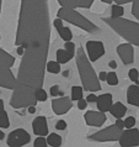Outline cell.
<instances>
[{
	"instance_id": "37",
	"label": "cell",
	"mask_w": 139,
	"mask_h": 147,
	"mask_svg": "<svg viewBox=\"0 0 139 147\" xmlns=\"http://www.w3.org/2000/svg\"><path fill=\"white\" fill-rule=\"evenodd\" d=\"M106 76H107V73H106V72H100L99 80H106Z\"/></svg>"
},
{
	"instance_id": "12",
	"label": "cell",
	"mask_w": 139,
	"mask_h": 147,
	"mask_svg": "<svg viewBox=\"0 0 139 147\" xmlns=\"http://www.w3.org/2000/svg\"><path fill=\"white\" fill-rule=\"evenodd\" d=\"M117 53L123 64H130L134 61V51L130 43H122L117 47Z\"/></svg>"
},
{
	"instance_id": "42",
	"label": "cell",
	"mask_w": 139,
	"mask_h": 147,
	"mask_svg": "<svg viewBox=\"0 0 139 147\" xmlns=\"http://www.w3.org/2000/svg\"><path fill=\"white\" fill-rule=\"evenodd\" d=\"M4 137H5V135H4V132L1 131V130H0V141L4 140Z\"/></svg>"
},
{
	"instance_id": "6",
	"label": "cell",
	"mask_w": 139,
	"mask_h": 147,
	"mask_svg": "<svg viewBox=\"0 0 139 147\" xmlns=\"http://www.w3.org/2000/svg\"><path fill=\"white\" fill-rule=\"evenodd\" d=\"M124 126L123 121L121 119H117L116 124L111 125L108 127L101 130L99 132H95L89 136V140L97 141V142H110V141H117L120 138V135L123 131Z\"/></svg>"
},
{
	"instance_id": "25",
	"label": "cell",
	"mask_w": 139,
	"mask_h": 147,
	"mask_svg": "<svg viewBox=\"0 0 139 147\" xmlns=\"http://www.w3.org/2000/svg\"><path fill=\"white\" fill-rule=\"evenodd\" d=\"M110 85H117L118 84V77L114 72H110L107 73V76H106V80Z\"/></svg>"
},
{
	"instance_id": "1",
	"label": "cell",
	"mask_w": 139,
	"mask_h": 147,
	"mask_svg": "<svg viewBox=\"0 0 139 147\" xmlns=\"http://www.w3.org/2000/svg\"><path fill=\"white\" fill-rule=\"evenodd\" d=\"M51 41L48 0H21L16 46L23 48L10 105L25 109L37 104L35 92L43 87Z\"/></svg>"
},
{
	"instance_id": "30",
	"label": "cell",
	"mask_w": 139,
	"mask_h": 147,
	"mask_svg": "<svg viewBox=\"0 0 139 147\" xmlns=\"http://www.w3.org/2000/svg\"><path fill=\"white\" fill-rule=\"evenodd\" d=\"M94 0H79V7L81 9H90Z\"/></svg>"
},
{
	"instance_id": "36",
	"label": "cell",
	"mask_w": 139,
	"mask_h": 147,
	"mask_svg": "<svg viewBox=\"0 0 139 147\" xmlns=\"http://www.w3.org/2000/svg\"><path fill=\"white\" fill-rule=\"evenodd\" d=\"M96 95H95V94H90V95H88V98H86V99H85V100H86L88 101V103H95V101H96Z\"/></svg>"
},
{
	"instance_id": "28",
	"label": "cell",
	"mask_w": 139,
	"mask_h": 147,
	"mask_svg": "<svg viewBox=\"0 0 139 147\" xmlns=\"http://www.w3.org/2000/svg\"><path fill=\"white\" fill-rule=\"evenodd\" d=\"M35 147H47V141L43 136H37V138L35 140Z\"/></svg>"
},
{
	"instance_id": "35",
	"label": "cell",
	"mask_w": 139,
	"mask_h": 147,
	"mask_svg": "<svg viewBox=\"0 0 139 147\" xmlns=\"http://www.w3.org/2000/svg\"><path fill=\"white\" fill-rule=\"evenodd\" d=\"M58 94H59V87L58 85H53V87L51 88V95L57 96Z\"/></svg>"
},
{
	"instance_id": "9",
	"label": "cell",
	"mask_w": 139,
	"mask_h": 147,
	"mask_svg": "<svg viewBox=\"0 0 139 147\" xmlns=\"http://www.w3.org/2000/svg\"><path fill=\"white\" fill-rule=\"evenodd\" d=\"M86 50L90 62H95L105 55V46L100 41H88Z\"/></svg>"
},
{
	"instance_id": "2",
	"label": "cell",
	"mask_w": 139,
	"mask_h": 147,
	"mask_svg": "<svg viewBox=\"0 0 139 147\" xmlns=\"http://www.w3.org/2000/svg\"><path fill=\"white\" fill-rule=\"evenodd\" d=\"M75 59H76V66H78V71H79V74H80L81 83H83V87L85 90H89V92L101 90L100 80L97 78L96 72L94 71V68L91 66V63H90L85 51L83 50V47L78 48Z\"/></svg>"
},
{
	"instance_id": "10",
	"label": "cell",
	"mask_w": 139,
	"mask_h": 147,
	"mask_svg": "<svg viewBox=\"0 0 139 147\" xmlns=\"http://www.w3.org/2000/svg\"><path fill=\"white\" fill-rule=\"evenodd\" d=\"M73 108V100L68 96H62L52 100V109L57 115H64Z\"/></svg>"
},
{
	"instance_id": "23",
	"label": "cell",
	"mask_w": 139,
	"mask_h": 147,
	"mask_svg": "<svg viewBox=\"0 0 139 147\" xmlns=\"http://www.w3.org/2000/svg\"><path fill=\"white\" fill-rule=\"evenodd\" d=\"M83 98V88L81 87H73L72 88V100H80Z\"/></svg>"
},
{
	"instance_id": "17",
	"label": "cell",
	"mask_w": 139,
	"mask_h": 147,
	"mask_svg": "<svg viewBox=\"0 0 139 147\" xmlns=\"http://www.w3.org/2000/svg\"><path fill=\"white\" fill-rule=\"evenodd\" d=\"M74 53L75 52L67 51L65 48L64 50H58L57 51V61H58V63H67L74 57Z\"/></svg>"
},
{
	"instance_id": "13",
	"label": "cell",
	"mask_w": 139,
	"mask_h": 147,
	"mask_svg": "<svg viewBox=\"0 0 139 147\" xmlns=\"http://www.w3.org/2000/svg\"><path fill=\"white\" fill-rule=\"evenodd\" d=\"M32 129L37 136H46L48 135V125L47 119L44 116H37L32 121Z\"/></svg>"
},
{
	"instance_id": "4",
	"label": "cell",
	"mask_w": 139,
	"mask_h": 147,
	"mask_svg": "<svg viewBox=\"0 0 139 147\" xmlns=\"http://www.w3.org/2000/svg\"><path fill=\"white\" fill-rule=\"evenodd\" d=\"M58 19H60L62 21H68L69 24H72L76 27L83 28L84 31H88L89 34H96V32L100 31V28L95 24L91 22L89 19H86L81 14H79L78 11H75V9L60 7L58 10Z\"/></svg>"
},
{
	"instance_id": "22",
	"label": "cell",
	"mask_w": 139,
	"mask_h": 147,
	"mask_svg": "<svg viewBox=\"0 0 139 147\" xmlns=\"http://www.w3.org/2000/svg\"><path fill=\"white\" fill-rule=\"evenodd\" d=\"M58 32H59L60 37H62V38L65 41V42H67V41H72L73 34H72V30H70L69 27H62Z\"/></svg>"
},
{
	"instance_id": "16",
	"label": "cell",
	"mask_w": 139,
	"mask_h": 147,
	"mask_svg": "<svg viewBox=\"0 0 139 147\" xmlns=\"http://www.w3.org/2000/svg\"><path fill=\"white\" fill-rule=\"evenodd\" d=\"M108 111L111 113L112 116H114L116 119H122V117L126 115V113H127V108L122 103L117 101V103H114V104L112 103V105H111V108H110Z\"/></svg>"
},
{
	"instance_id": "20",
	"label": "cell",
	"mask_w": 139,
	"mask_h": 147,
	"mask_svg": "<svg viewBox=\"0 0 139 147\" xmlns=\"http://www.w3.org/2000/svg\"><path fill=\"white\" fill-rule=\"evenodd\" d=\"M62 7H69V9H78L79 7V0H58Z\"/></svg>"
},
{
	"instance_id": "8",
	"label": "cell",
	"mask_w": 139,
	"mask_h": 147,
	"mask_svg": "<svg viewBox=\"0 0 139 147\" xmlns=\"http://www.w3.org/2000/svg\"><path fill=\"white\" fill-rule=\"evenodd\" d=\"M118 142L122 147H134L139 146V130L138 129H127L120 135Z\"/></svg>"
},
{
	"instance_id": "32",
	"label": "cell",
	"mask_w": 139,
	"mask_h": 147,
	"mask_svg": "<svg viewBox=\"0 0 139 147\" xmlns=\"http://www.w3.org/2000/svg\"><path fill=\"white\" fill-rule=\"evenodd\" d=\"M55 129L57 130H65L67 129V122H65L64 120H59L55 124Z\"/></svg>"
},
{
	"instance_id": "26",
	"label": "cell",
	"mask_w": 139,
	"mask_h": 147,
	"mask_svg": "<svg viewBox=\"0 0 139 147\" xmlns=\"http://www.w3.org/2000/svg\"><path fill=\"white\" fill-rule=\"evenodd\" d=\"M35 98L37 101H46L47 100V93L46 90H43V88L41 89H37L35 92Z\"/></svg>"
},
{
	"instance_id": "34",
	"label": "cell",
	"mask_w": 139,
	"mask_h": 147,
	"mask_svg": "<svg viewBox=\"0 0 139 147\" xmlns=\"http://www.w3.org/2000/svg\"><path fill=\"white\" fill-rule=\"evenodd\" d=\"M86 105H88V101L84 100L83 98H81L80 100H78V108H79L80 110H84L85 108H86Z\"/></svg>"
},
{
	"instance_id": "21",
	"label": "cell",
	"mask_w": 139,
	"mask_h": 147,
	"mask_svg": "<svg viewBox=\"0 0 139 147\" xmlns=\"http://www.w3.org/2000/svg\"><path fill=\"white\" fill-rule=\"evenodd\" d=\"M10 126V121H9V116L5 110L0 111V129H7Z\"/></svg>"
},
{
	"instance_id": "18",
	"label": "cell",
	"mask_w": 139,
	"mask_h": 147,
	"mask_svg": "<svg viewBox=\"0 0 139 147\" xmlns=\"http://www.w3.org/2000/svg\"><path fill=\"white\" fill-rule=\"evenodd\" d=\"M46 141H47V145H49L52 147H59L62 145V137L55 132H52L48 135V138H46Z\"/></svg>"
},
{
	"instance_id": "27",
	"label": "cell",
	"mask_w": 139,
	"mask_h": 147,
	"mask_svg": "<svg viewBox=\"0 0 139 147\" xmlns=\"http://www.w3.org/2000/svg\"><path fill=\"white\" fill-rule=\"evenodd\" d=\"M128 76H129V78H130V80H132L133 83H136V84L139 83V73H138V71L136 68L130 69V71L128 72Z\"/></svg>"
},
{
	"instance_id": "39",
	"label": "cell",
	"mask_w": 139,
	"mask_h": 147,
	"mask_svg": "<svg viewBox=\"0 0 139 147\" xmlns=\"http://www.w3.org/2000/svg\"><path fill=\"white\" fill-rule=\"evenodd\" d=\"M108 66H110V67H111L112 69H116V68H117V63H116V62H114V61H111V62H110V63H108Z\"/></svg>"
},
{
	"instance_id": "40",
	"label": "cell",
	"mask_w": 139,
	"mask_h": 147,
	"mask_svg": "<svg viewBox=\"0 0 139 147\" xmlns=\"http://www.w3.org/2000/svg\"><path fill=\"white\" fill-rule=\"evenodd\" d=\"M35 111H36V109H35L33 105H31V107H28V113H30V114H33Z\"/></svg>"
},
{
	"instance_id": "19",
	"label": "cell",
	"mask_w": 139,
	"mask_h": 147,
	"mask_svg": "<svg viewBox=\"0 0 139 147\" xmlns=\"http://www.w3.org/2000/svg\"><path fill=\"white\" fill-rule=\"evenodd\" d=\"M46 71L53 73V74H58L60 72V63H58L57 61H49L46 64Z\"/></svg>"
},
{
	"instance_id": "41",
	"label": "cell",
	"mask_w": 139,
	"mask_h": 147,
	"mask_svg": "<svg viewBox=\"0 0 139 147\" xmlns=\"http://www.w3.org/2000/svg\"><path fill=\"white\" fill-rule=\"evenodd\" d=\"M3 110H4V101L0 99V111H3Z\"/></svg>"
},
{
	"instance_id": "15",
	"label": "cell",
	"mask_w": 139,
	"mask_h": 147,
	"mask_svg": "<svg viewBox=\"0 0 139 147\" xmlns=\"http://www.w3.org/2000/svg\"><path fill=\"white\" fill-rule=\"evenodd\" d=\"M127 100L129 104L134 105V107H139V87L138 84H133L128 87L127 90Z\"/></svg>"
},
{
	"instance_id": "7",
	"label": "cell",
	"mask_w": 139,
	"mask_h": 147,
	"mask_svg": "<svg viewBox=\"0 0 139 147\" xmlns=\"http://www.w3.org/2000/svg\"><path fill=\"white\" fill-rule=\"evenodd\" d=\"M31 141V136L25 129H16L9 134L6 140L7 146L10 147H21L27 145Z\"/></svg>"
},
{
	"instance_id": "5",
	"label": "cell",
	"mask_w": 139,
	"mask_h": 147,
	"mask_svg": "<svg viewBox=\"0 0 139 147\" xmlns=\"http://www.w3.org/2000/svg\"><path fill=\"white\" fill-rule=\"evenodd\" d=\"M15 64V58L3 48H0V87L13 90L16 84V78L11 68Z\"/></svg>"
},
{
	"instance_id": "11",
	"label": "cell",
	"mask_w": 139,
	"mask_h": 147,
	"mask_svg": "<svg viewBox=\"0 0 139 147\" xmlns=\"http://www.w3.org/2000/svg\"><path fill=\"white\" fill-rule=\"evenodd\" d=\"M84 119H85V122L89 125V126H96V127H100L105 124V121L107 120L106 117L105 113H101V111H90L85 113L84 115Z\"/></svg>"
},
{
	"instance_id": "31",
	"label": "cell",
	"mask_w": 139,
	"mask_h": 147,
	"mask_svg": "<svg viewBox=\"0 0 139 147\" xmlns=\"http://www.w3.org/2000/svg\"><path fill=\"white\" fill-rule=\"evenodd\" d=\"M64 48L67 51H70V52H75V45L70 42V41H67V42L64 43Z\"/></svg>"
},
{
	"instance_id": "44",
	"label": "cell",
	"mask_w": 139,
	"mask_h": 147,
	"mask_svg": "<svg viewBox=\"0 0 139 147\" xmlns=\"http://www.w3.org/2000/svg\"><path fill=\"white\" fill-rule=\"evenodd\" d=\"M0 37H1V36H0Z\"/></svg>"
},
{
	"instance_id": "14",
	"label": "cell",
	"mask_w": 139,
	"mask_h": 147,
	"mask_svg": "<svg viewBox=\"0 0 139 147\" xmlns=\"http://www.w3.org/2000/svg\"><path fill=\"white\" fill-rule=\"evenodd\" d=\"M95 103L97 104V109H99V111L107 113L110 110V108H111V105H112V94H110V93L102 94V95L96 98Z\"/></svg>"
},
{
	"instance_id": "24",
	"label": "cell",
	"mask_w": 139,
	"mask_h": 147,
	"mask_svg": "<svg viewBox=\"0 0 139 147\" xmlns=\"http://www.w3.org/2000/svg\"><path fill=\"white\" fill-rule=\"evenodd\" d=\"M111 10H112V16L111 18H122V15H123V13H124L122 5H117V4H114Z\"/></svg>"
},
{
	"instance_id": "29",
	"label": "cell",
	"mask_w": 139,
	"mask_h": 147,
	"mask_svg": "<svg viewBox=\"0 0 139 147\" xmlns=\"http://www.w3.org/2000/svg\"><path fill=\"white\" fill-rule=\"evenodd\" d=\"M134 125H136V119H134L133 116H128V117H127V119L123 121L124 129H130V127H133Z\"/></svg>"
},
{
	"instance_id": "3",
	"label": "cell",
	"mask_w": 139,
	"mask_h": 147,
	"mask_svg": "<svg viewBox=\"0 0 139 147\" xmlns=\"http://www.w3.org/2000/svg\"><path fill=\"white\" fill-rule=\"evenodd\" d=\"M102 21L112 30L127 40L130 45L139 46V24L123 18H104Z\"/></svg>"
},
{
	"instance_id": "33",
	"label": "cell",
	"mask_w": 139,
	"mask_h": 147,
	"mask_svg": "<svg viewBox=\"0 0 139 147\" xmlns=\"http://www.w3.org/2000/svg\"><path fill=\"white\" fill-rule=\"evenodd\" d=\"M117 4V5H123V4H127V3H139V0H112Z\"/></svg>"
},
{
	"instance_id": "43",
	"label": "cell",
	"mask_w": 139,
	"mask_h": 147,
	"mask_svg": "<svg viewBox=\"0 0 139 147\" xmlns=\"http://www.w3.org/2000/svg\"><path fill=\"white\" fill-rule=\"evenodd\" d=\"M1 4H3V0H0V14H1Z\"/></svg>"
},
{
	"instance_id": "38",
	"label": "cell",
	"mask_w": 139,
	"mask_h": 147,
	"mask_svg": "<svg viewBox=\"0 0 139 147\" xmlns=\"http://www.w3.org/2000/svg\"><path fill=\"white\" fill-rule=\"evenodd\" d=\"M16 53H17L19 56H22L23 55V48L21 46H17V50H16Z\"/></svg>"
}]
</instances>
